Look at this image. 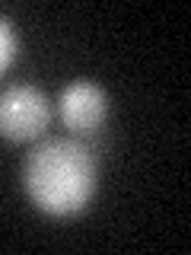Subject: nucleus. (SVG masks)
Wrapping results in <instances>:
<instances>
[{"label": "nucleus", "instance_id": "20e7f679", "mask_svg": "<svg viewBox=\"0 0 191 255\" xmlns=\"http://www.w3.org/2000/svg\"><path fill=\"white\" fill-rule=\"evenodd\" d=\"M13 54H16V35H13V26L3 19V16H0V74L10 67Z\"/></svg>", "mask_w": 191, "mask_h": 255}, {"label": "nucleus", "instance_id": "7ed1b4c3", "mask_svg": "<svg viewBox=\"0 0 191 255\" xmlns=\"http://www.w3.org/2000/svg\"><path fill=\"white\" fill-rule=\"evenodd\" d=\"M61 118L70 131L77 134H90L96 131L108 115V96L102 86L90 83V80H74L64 86L61 93Z\"/></svg>", "mask_w": 191, "mask_h": 255}, {"label": "nucleus", "instance_id": "f257e3e1", "mask_svg": "<svg viewBox=\"0 0 191 255\" xmlns=\"http://www.w3.org/2000/svg\"><path fill=\"white\" fill-rule=\"evenodd\" d=\"M22 175L32 204L51 217L83 211L96 191V159L86 143L70 137L42 140L29 153Z\"/></svg>", "mask_w": 191, "mask_h": 255}, {"label": "nucleus", "instance_id": "f03ea898", "mask_svg": "<svg viewBox=\"0 0 191 255\" xmlns=\"http://www.w3.org/2000/svg\"><path fill=\"white\" fill-rule=\"evenodd\" d=\"M51 106L45 93L29 83H13L0 93V134L10 140H32L48 128Z\"/></svg>", "mask_w": 191, "mask_h": 255}]
</instances>
